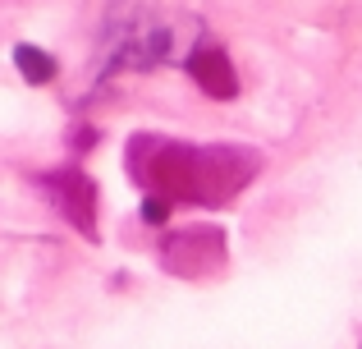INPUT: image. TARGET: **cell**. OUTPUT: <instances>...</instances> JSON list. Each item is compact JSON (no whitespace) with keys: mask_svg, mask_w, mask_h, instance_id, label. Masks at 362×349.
Listing matches in <instances>:
<instances>
[{"mask_svg":"<svg viewBox=\"0 0 362 349\" xmlns=\"http://www.w3.org/2000/svg\"><path fill=\"white\" fill-rule=\"evenodd\" d=\"M184 74L206 92V97H216V101L239 97V74H234V64H230V55H225V46H211V42L193 46V51L184 55Z\"/></svg>","mask_w":362,"mask_h":349,"instance_id":"1","label":"cell"},{"mask_svg":"<svg viewBox=\"0 0 362 349\" xmlns=\"http://www.w3.org/2000/svg\"><path fill=\"white\" fill-rule=\"evenodd\" d=\"M14 69L23 74L28 83H37V88H46V83L60 79V64H55V55L42 51V46H33V42H18V46H14Z\"/></svg>","mask_w":362,"mask_h":349,"instance_id":"2","label":"cell"},{"mask_svg":"<svg viewBox=\"0 0 362 349\" xmlns=\"http://www.w3.org/2000/svg\"><path fill=\"white\" fill-rule=\"evenodd\" d=\"M165 216H170V198H156V193H151V198H142V221L160 225Z\"/></svg>","mask_w":362,"mask_h":349,"instance_id":"3","label":"cell"}]
</instances>
